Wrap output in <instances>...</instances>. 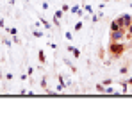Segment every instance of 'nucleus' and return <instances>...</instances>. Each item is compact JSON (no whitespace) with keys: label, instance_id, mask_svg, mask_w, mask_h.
<instances>
[{"label":"nucleus","instance_id":"1","mask_svg":"<svg viewBox=\"0 0 132 125\" xmlns=\"http://www.w3.org/2000/svg\"><path fill=\"white\" fill-rule=\"evenodd\" d=\"M123 36H125V29L121 27V29H118V30H112L111 40H112V41H120V40H123Z\"/></svg>","mask_w":132,"mask_h":125},{"label":"nucleus","instance_id":"2","mask_svg":"<svg viewBox=\"0 0 132 125\" xmlns=\"http://www.w3.org/2000/svg\"><path fill=\"white\" fill-rule=\"evenodd\" d=\"M118 23H120V27L127 29V27H129V25L132 23V18L129 16V14H125V16H120V18H118Z\"/></svg>","mask_w":132,"mask_h":125},{"label":"nucleus","instance_id":"3","mask_svg":"<svg viewBox=\"0 0 132 125\" xmlns=\"http://www.w3.org/2000/svg\"><path fill=\"white\" fill-rule=\"evenodd\" d=\"M111 52L112 54H121L123 52V45H111Z\"/></svg>","mask_w":132,"mask_h":125},{"label":"nucleus","instance_id":"4","mask_svg":"<svg viewBox=\"0 0 132 125\" xmlns=\"http://www.w3.org/2000/svg\"><path fill=\"white\" fill-rule=\"evenodd\" d=\"M118 29H121V27H120V23H118V20L112 21V23H111V30H118Z\"/></svg>","mask_w":132,"mask_h":125},{"label":"nucleus","instance_id":"5","mask_svg":"<svg viewBox=\"0 0 132 125\" xmlns=\"http://www.w3.org/2000/svg\"><path fill=\"white\" fill-rule=\"evenodd\" d=\"M80 29H82V21H79V23L75 25V30H80Z\"/></svg>","mask_w":132,"mask_h":125},{"label":"nucleus","instance_id":"6","mask_svg":"<svg viewBox=\"0 0 132 125\" xmlns=\"http://www.w3.org/2000/svg\"><path fill=\"white\" fill-rule=\"evenodd\" d=\"M129 30H130V36H132V23L129 25Z\"/></svg>","mask_w":132,"mask_h":125}]
</instances>
